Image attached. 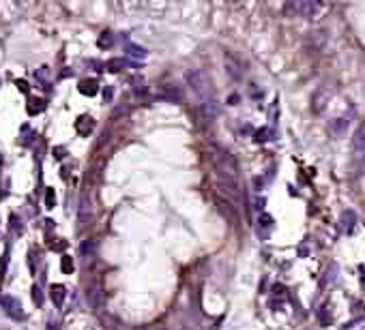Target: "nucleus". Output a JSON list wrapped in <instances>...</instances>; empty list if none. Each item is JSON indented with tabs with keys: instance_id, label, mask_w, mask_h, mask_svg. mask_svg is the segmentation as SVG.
<instances>
[{
	"instance_id": "f257e3e1",
	"label": "nucleus",
	"mask_w": 365,
	"mask_h": 330,
	"mask_svg": "<svg viewBox=\"0 0 365 330\" xmlns=\"http://www.w3.org/2000/svg\"><path fill=\"white\" fill-rule=\"evenodd\" d=\"M213 165L217 171V180H239V165L228 150L213 148Z\"/></svg>"
},
{
	"instance_id": "f03ea898",
	"label": "nucleus",
	"mask_w": 365,
	"mask_h": 330,
	"mask_svg": "<svg viewBox=\"0 0 365 330\" xmlns=\"http://www.w3.org/2000/svg\"><path fill=\"white\" fill-rule=\"evenodd\" d=\"M187 84H189L191 92L204 105L215 103V99H213V84H211L209 75H206L204 71H189V73H187Z\"/></svg>"
},
{
	"instance_id": "7ed1b4c3",
	"label": "nucleus",
	"mask_w": 365,
	"mask_h": 330,
	"mask_svg": "<svg viewBox=\"0 0 365 330\" xmlns=\"http://www.w3.org/2000/svg\"><path fill=\"white\" fill-rule=\"evenodd\" d=\"M353 157L357 163H365V125L357 129L353 138Z\"/></svg>"
},
{
	"instance_id": "20e7f679",
	"label": "nucleus",
	"mask_w": 365,
	"mask_h": 330,
	"mask_svg": "<svg viewBox=\"0 0 365 330\" xmlns=\"http://www.w3.org/2000/svg\"><path fill=\"white\" fill-rule=\"evenodd\" d=\"M322 9V4H316V2H295V4H288L286 11H297L299 15L303 17H312Z\"/></svg>"
},
{
	"instance_id": "39448f33",
	"label": "nucleus",
	"mask_w": 365,
	"mask_h": 330,
	"mask_svg": "<svg viewBox=\"0 0 365 330\" xmlns=\"http://www.w3.org/2000/svg\"><path fill=\"white\" fill-rule=\"evenodd\" d=\"M0 305H2V309L9 313L13 320L24 318V311H21V305H19L17 298H13V296H2V298H0Z\"/></svg>"
},
{
	"instance_id": "423d86ee",
	"label": "nucleus",
	"mask_w": 365,
	"mask_h": 330,
	"mask_svg": "<svg viewBox=\"0 0 365 330\" xmlns=\"http://www.w3.org/2000/svg\"><path fill=\"white\" fill-rule=\"evenodd\" d=\"M348 127H350V120L346 116H335L331 123H329V131H331L335 138H340V135H344L348 131Z\"/></svg>"
},
{
	"instance_id": "0eeeda50",
	"label": "nucleus",
	"mask_w": 365,
	"mask_h": 330,
	"mask_svg": "<svg viewBox=\"0 0 365 330\" xmlns=\"http://www.w3.org/2000/svg\"><path fill=\"white\" fill-rule=\"evenodd\" d=\"M49 296H52V303L56 307H62V303H64V288H62V285H52Z\"/></svg>"
},
{
	"instance_id": "6e6552de",
	"label": "nucleus",
	"mask_w": 365,
	"mask_h": 330,
	"mask_svg": "<svg viewBox=\"0 0 365 330\" xmlns=\"http://www.w3.org/2000/svg\"><path fill=\"white\" fill-rule=\"evenodd\" d=\"M80 92H84V95H95V92H97V82L95 80H84L80 84Z\"/></svg>"
},
{
	"instance_id": "1a4fd4ad",
	"label": "nucleus",
	"mask_w": 365,
	"mask_h": 330,
	"mask_svg": "<svg viewBox=\"0 0 365 330\" xmlns=\"http://www.w3.org/2000/svg\"><path fill=\"white\" fill-rule=\"evenodd\" d=\"M129 54L133 56V58H146V52L142 47H135V45H131L129 47Z\"/></svg>"
},
{
	"instance_id": "9d476101",
	"label": "nucleus",
	"mask_w": 365,
	"mask_h": 330,
	"mask_svg": "<svg viewBox=\"0 0 365 330\" xmlns=\"http://www.w3.org/2000/svg\"><path fill=\"white\" fill-rule=\"evenodd\" d=\"M54 204H56V195H54V191L49 189L47 195H45V208H54Z\"/></svg>"
},
{
	"instance_id": "9b49d317",
	"label": "nucleus",
	"mask_w": 365,
	"mask_h": 330,
	"mask_svg": "<svg viewBox=\"0 0 365 330\" xmlns=\"http://www.w3.org/2000/svg\"><path fill=\"white\" fill-rule=\"evenodd\" d=\"M62 270H64V272H71V270H73V262H71V257H67V255L62 257Z\"/></svg>"
},
{
	"instance_id": "f8f14e48",
	"label": "nucleus",
	"mask_w": 365,
	"mask_h": 330,
	"mask_svg": "<svg viewBox=\"0 0 365 330\" xmlns=\"http://www.w3.org/2000/svg\"><path fill=\"white\" fill-rule=\"evenodd\" d=\"M32 298H34V303H37V305H41V303H43V296H41V290H39V288H34V290H32Z\"/></svg>"
},
{
	"instance_id": "ddd939ff",
	"label": "nucleus",
	"mask_w": 365,
	"mask_h": 330,
	"mask_svg": "<svg viewBox=\"0 0 365 330\" xmlns=\"http://www.w3.org/2000/svg\"><path fill=\"white\" fill-rule=\"evenodd\" d=\"M120 64H123V60L114 58V60H110V62H107V67H110L112 71H118V67H120Z\"/></svg>"
},
{
	"instance_id": "4468645a",
	"label": "nucleus",
	"mask_w": 365,
	"mask_h": 330,
	"mask_svg": "<svg viewBox=\"0 0 365 330\" xmlns=\"http://www.w3.org/2000/svg\"><path fill=\"white\" fill-rule=\"evenodd\" d=\"M47 330H60L58 328V322H47Z\"/></svg>"
}]
</instances>
